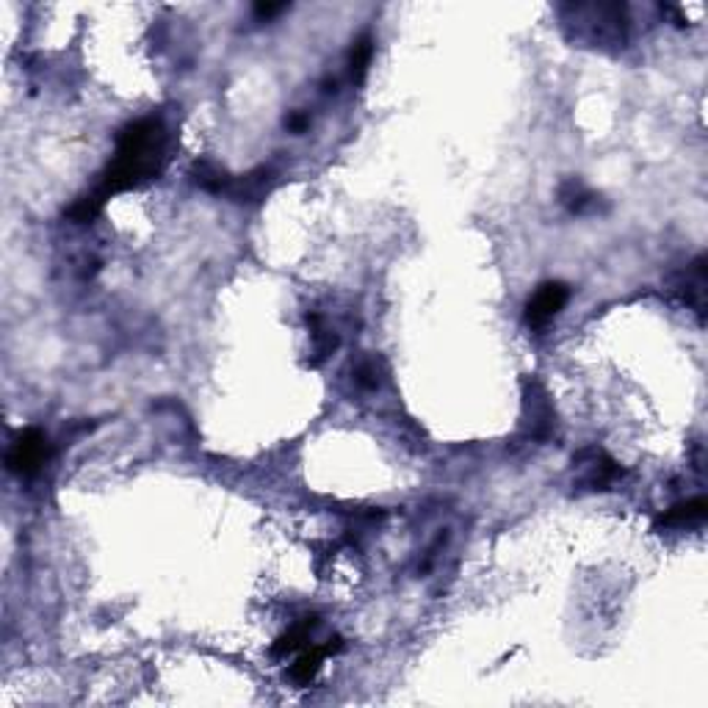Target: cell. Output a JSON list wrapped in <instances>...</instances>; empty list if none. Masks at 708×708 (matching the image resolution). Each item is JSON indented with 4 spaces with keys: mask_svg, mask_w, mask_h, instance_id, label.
<instances>
[{
    "mask_svg": "<svg viewBox=\"0 0 708 708\" xmlns=\"http://www.w3.org/2000/svg\"><path fill=\"white\" fill-rule=\"evenodd\" d=\"M357 382H360L363 388H377V368H373L371 363H363V365L357 368Z\"/></svg>",
    "mask_w": 708,
    "mask_h": 708,
    "instance_id": "7c38bea8",
    "label": "cell"
},
{
    "mask_svg": "<svg viewBox=\"0 0 708 708\" xmlns=\"http://www.w3.org/2000/svg\"><path fill=\"white\" fill-rule=\"evenodd\" d=\"M570 299V288L565 282H546L534 290V297L526 305V324L543 329Z\"/></svg>",
    "mask_w": 708,
    "mask_h": 708,
    "instance_id": "3957f363",
    "label": "cell"
},
{
    "mask_svg": "<svg viewBox=\"0 0 708 708\" xmlns=\"http://www.w3.org/2000/svg\"><path fill=\"white\" fill-rule=\"evenodd\" d=\"M371 59H373V36L371 33H363L354 48H352V56H349V67H352V78L354 83H363L368 67H371Z\"/></svg>",
    "mask_w": 708,
    "mask_h": 708,
    "instance_id": "8fae6325",
    "label": "cell"
},
{
    "mask_svg": "<svg viewBox=\"0 0 708 708\" xmlns=\"http://www.w3.org/2000/svg\"><path fill=\"white\" fill-rule=\"evenodd\" d=\"M529 393H526V409H529V429H531V437L537 440H546L554 429V409L548 404V396L546 391L539 388L537 382L526 385Z\"/></svg>",
    "mask_w": 708,
    "mask_h": 708,
    "instance_id": "8992f818",
    "label": "cell"
},
{
    "mask_svg": "<svg viewBox=\"0 0 708 708\" xmlns=\"http://www.w3.org/2000/svg\"><path fill=\"white\" fill-rule=\"evenodd\" d=\"M280 12H285V4H258V6H255V14H258L261 20H269V17L280 14Z\"/></svg>",
    "mask_w": 708,
    "mask_h": 708,
    "instance_id": "5bb4252c",
    "label": "cell"
},
{
    "mask_svg": "<svg viewBox=\"0 0 708 708\" xmlns=\"http://www.w3.org/2000/svg\"><path fill=\"white\" fill-rule=\"evenodd\" d=\"M271 186V172L269 170H255V172H249L244 180H230L227 186V194H233L235 199H246V202H255L261 199Z\"/></svg>",
    "mask_w": 708,
    "mask_h": 708,
    "instance_id": "9c48e42d",
    "label": "cell"
},
{
    "mask_svg": "<svg viewBox=\"0 0 708 708\" xmlns=\"http://www.w3.org/2000/svg\"><path fill=\"white\" fill-rule=\"evenodd\" d=\"M48 460H51V440L41 435L39 429H25L12 443L9 456H6V465H9V471H14L20 476H31Z\"/></svg>",
    "mask_w": 708,
    "mask_h": 708,
    "instance_id": "7a4b0ae2",
    "label": "cell"
},
{
    "mask_svg": "<svg viewBox=\"0 0 708 708\" xmlns=\"http://www.w3.org/2000/svg\"><path fill=\"white\" fill-rule=\"evenodd\" d=\"M341 648H344L341 637H332V639H326L324 645H313V648L302 650V656H299L294 664H290V681L299 684V686L310 684V681L318 676L324 658H326V656H336Z\"/></svg>",
    "mask_w": 708,
    "mask_h": 708,
    "instance_id": "5b68a950",
    "label": "cell"
},
{
    "mask_svg": "<svg viewBox=\"0 0 708 708\" xmlns=\"http://www.w3.org/2000/svg\"><path fill=\"white\" fill-rule=\"evenodd\" d=\"M194 180L205 191H214V194H222L230 186V178L225 175V170H219V166L211 163V161H197L194 163Z\"/></svg>",
    "mask_w": 708,
    "mask_h": 708,
    "instance_id": "30bf717a",
    "label": "cell"
},
{
    "mask_svg": "<svg viewBox=\"0 0 708 708\" xmlns=\"http://www.w3.org/2000/svg\"><path fill=\"white\" fill-rule=\"evenodd\" d=\"M578 463H581V468H584V474H581V479H578L581 487L606 490V487H611L617 479H622V468L611 460V456H606V454L598 451V448L581 451V454H578Z\"/></svg>",
    "mask_w": 708,
    "mask_h": 708,
    "instance_id": "277c9868",
    "label": "cell"
},
{
    "mask_svg": "<svg viewBox=\"0 0 708 708\" xmlns=\"http://www.w3.org/2000/svg\"><path fill=\"white\" fill-rule=\"evenodd\" d=\"M310 124V119L302 114V111H294V114H288V119H285V128L288 131H294V133H302L305 128Z\"/></svg>",
    "mask_w": 708,
    "mask_h": 708,
    "instance_id": "4fadbf2b",
    "label": "cell"
},
{
    "mask_svg": "<svg viewBox=\"0 0 708 708\" xmlns=\"http://www.w3.org/2000/svg\"><path fill=\"white\" fill-rule=\"evenodd\" d=\"M163 152H166V133H163L161 122H155V119L131 122L116 139V155L106 170L103 183L95 191V197L100 202H106L119 191L136 188V186L158 178L163 170V161H166Z\"/></svg>",
    "mask_w": 708,
    "mask_h": 708,
    "instance_id": "6da1fadb",
    "label": "cell"
},
{
    "mask_svg": "<svg viewBox=\"0 0 708 708\" xmlns=\"http://www.w3.org/2000/svg\"><path fill=\"white\" fill-rule=\"evenodd\" d=\"M318 626V617H305L302 622H297V626H290L274 645H271V656L274 658H285L290 653H297L305 648V642L310 639V634L316 631Z\"/></svg>",
    "mask_w": 708,
    "mask_h": 708,
    "instance_id": "52a82bcc",
    "label": "cell"
},
{
    "mask_svg": "<svg viewBox=\"0 0 708 708\" xmlns=\"http://www.w3.org/2000/svg\"><path fill=\"white\" fill-rule=\"evenodd\" d=\"M708 512V504L705 498H692L686 504H678L673 510H667L661 518H658V526L664 529H684V526H694L705 518Z\"/></svg>",
    "mask_w": 708,
    "mask_h": 708,
    "instance_id": "ba28073f",
    "label": "cell"
}]
</instances>
